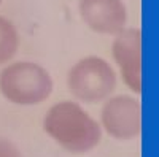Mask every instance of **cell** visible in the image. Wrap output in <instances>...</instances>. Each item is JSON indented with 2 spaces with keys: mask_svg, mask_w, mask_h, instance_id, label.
<instances>
[{
  "mask_svg": "<svg viewBox=\"0 0 159 157\" xmlns=\"http://www.w3.org/2000/svg\"><path fill=\"white\" fill-rule=\"evenodd\" d=\"M43 129L61 148L72 154L89 152L102 140L100 124L75 102L52 105L45 114Z\"/></svg>",
  "mask_w": 159,
  "mask_h": 157,
  "instance_id": "obj_1",
  "label": "cell"
},
{
  "mask_svg": "<svg viewBox=\"0 0 159 157\" xmlns=\"http://www.w3.org/2000/svg\"><path fill=\"white\" fill-rule=\"evenodd\" d=\"M52 78L46 68L35 62L21 60L0 72V92L15 105L32 107L43 103L52 92Z\"/></svg>",
  "mask_w": 159,
  "mask_h": 157,
  "instance_id": "obj_2",
  "label": "cell"
},
{
  "mask_svg": "<svg viewBox=\"0 0 159 157\" xmlns=\"http://www.w3.org/2000/svg\"><path fill=\"white\" fill-rule=\"evenodd\" d=\"M67 87L76 100L99 103L111 97L116 87V75L105 59L88 56L80 59L69 70Z\"/></svg>",
  "mask_w": 159,
  "mask_h": 157,
  "instance_id": "obj_3",
  "label": "cell"
},
{
  "mask_svg": "<svg viewBox=\"0 0 159 157\" xmlns=\"http://www.w3.org/2000/svg\"><path fill=\"white\" fill-rule=\"evenodd\" d=\"M100 124L115 140H134L142 132V105L135 97L115 95L103 100Z\"/></svg>",
  "mask_w": 159,
  "mask_h": 157,
  "instance_id": "obj_4",
  "label": "cell"
},
{
  "mask_svg": "<svg viewBox=\"0 0 159 157\" xmlns=\"http://www.w3.org/2000/svg\"><path fill=\"white\" fill-rule=\"evenodd\" d=\"M111 54L124 84L135 94L142 92V32L124 27L115 35Z\"/></svg>",
  "mask_w": 159,
  "mask_h": 157,
  "instance_id": "obj_5",
  "label": "cell"
},
{
  "mask_svg": "<svg viewBox=\"0 0 159 157\" xmlns=\"http://www.w3.org/2000/svg\"><path fill=\"white\" fill-rule=\"evenodd\" d=\"M78 8L83 22L102 35H116L127 24L123 0H80Z\"/></svg>",
  "mask_w": 159,
  "mask_h": 157,
  "instance_id": "obj_6",
  "label": "cell"
},
{
  "mask_svg": "<svg viewBox=\"0 0 159 157\" xmlns=\"http://www.w3.org/2000/svg\"><path fill=\"white\" fill-rule=\"evenodd\" d=\"M19 49V33L10 19L0 16V65L16 56Z\"/></svg>",
  "mask_w": 159,
  "mask_h": 157,
  "instance_id": "obj_7",
  "label": "cell"
},
{
  "mask_svg": "<svg viewBox=\"0 0 159 157\" xmlns=\"http://www.w3.org/2000/svg\"><path fill=\"white\" fill-rule=\"evenodd\" d=\"M0 157H24V155L16 143H13L5 137H0Z\"/></svg>",
  "mask_w": 159,
  "mask_h": 157,
  "instance_id": "obj_8",
  "label": "cell"
},
{
  "mask_svg": "<svg viewBox=\"0 0 159 157\" xmlns=\"http://www.w3.org/2000/svg\"><path fill=\"white\" fill-rule=\"evenodd\" d=\"M0 3H2V0H0Z\"/></svg>",
  "mask_w": 159,
  "mask_h": 157,
  "instance_id": "obj_9",
  "label": "cell"
}]
</instances>
